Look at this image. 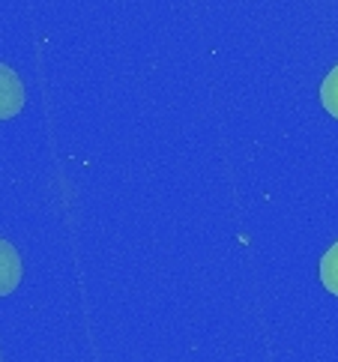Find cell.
I'll return each instance as SVG.
<instances>
[{"label": "cell", "mask_w": 338, "mask_h": 362, "mask_svg": "<svg viewBox=\"0 0 338 362\" xmlns=\"http://www.w3.org/2000/svg\"><path fill=\"white\" fill-rule=\"evenodd\" d=\"M24 108V84L9 66L0 63V120H9Z\"/></svg>", "instance_id": "1"}, {"label": "cell", "mask_w": 338, "mask_h": 362, "mask_svg": "<svg viewBox=\"0 0 338 362\" xmlns=\"http://www.w3.org/2000/svg\"><path fill=\"white\" fill-rule=\"evenodd\" d=\"M18 281H21V257L4 237H0V296L16 291Z\"/></svg>", "instance_id": "2"}, {"label": "cell", "mask_w": 338, "mask_h": 362, "mask_svg": "<svg viewBox=\"0 0 338 362\" xmlns=\"http://www.w3.org/2000/svg\"><path fill=\"white\" fill-rule=\"evenodd\" d=\"M320 279H323V284H327V291L338 296V243L332 245L327 255H323V261H320Z\"/></svg>", "instance_id": "3"}, {"label": "cell", "mask_w": 338, "mask_h": 362, "mask_svg": "<svg viewBox=\"0 0 338 362\" xmlns=\"http://www.w3.org/2000/svg\"><path fill=\"white\" fill-rule=\"evenodd\" d=\"M320 99H323V108H327L332 117H338V66L327 75V81H323Z\"/></svg>", "instance_id": "4"}]
</instances>
